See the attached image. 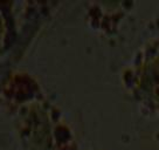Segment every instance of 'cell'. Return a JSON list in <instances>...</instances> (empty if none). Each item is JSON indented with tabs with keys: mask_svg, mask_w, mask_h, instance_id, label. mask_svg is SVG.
<instances>
[{
	"mask_svg": "<svg viewBox=\"0 0 159 150\" xmlns=\"http://www.w3.org/2000/svg\"><path fill=\"white\" fill-rule=\"evenodd\" d=\"M122 77L128 95L140 111L159 120V32L136 50Z\"/></svg>",
	"mask_w": 159,
	"mask_h": 150,
	"instance_id": "obj_1",
	"label": "cell"
}]
</instances>
